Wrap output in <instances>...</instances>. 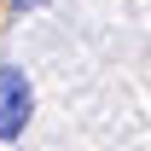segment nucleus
<instances>
[{"mask_svg": "<svg viewBox=\"0 0 151 151\" xmlns=\"http://www.w3.org/2000/svg\"><path fill=\"white\" fill-rule=\"evenodd\" d=\"M29 105H35V93H29V76H23V70H12V64H0V139H18V134H23Z\"/></svg>", "mask_w": 151, "mask_h": 151, "instance_id": "nucleus-1", "label": "nucleus"}, {"mask_svg": "<svg viewBox=\"0 0 151 151\" xmlns=\"http://www.w3.org/2000/svg\"><path fill=\"white\" fill-rule=\"evenodd\" d=\"M12 6H18V12H35V6H47V0H12Z\"/></svg>", "mask_w": 151, "mask_h": 151, "instance_id": "nucleus-2", "label": "nucleus"}]
</instances>
